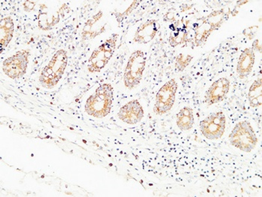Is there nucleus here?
<instances>
[{"label": "nucleus", "mask_w": 262, "mask_h": 197, "mask_svg": "<svg viewBox=\"0 0 262 197\" xmlns=\"http://www.w3.org/2000/svg\"><path fill=\"white\" fill-rule=\"evenodd\" d=\"M103 11H99L85 23L82 30L83 41H92L106 32V24L103 22Z\"/></svg>", "instance_id": "ddd939ff"}, {"label": "nucleus", "mask_w": 262, "mask_h": 197, "mask_svg": "<svg viewBox=\"0 0 262 197\" xmlns=\"http://www.w3.org/2000/svg\"><path fill=\"white\" fill-rule=\"evenodd\" d=\"M14 33V23L11 16L2 19L0 23V43L1 52L6 48L13 39Z\"/></svg>", "instance_id": "dca6fc26"}, {"label": "nucleus", "mask_w": 262, "mask_h": 197, "mask_svg": "<svg viewBox=\"0 0 262 197\" xmlns=\"http://www.w3.org/2000/svg\"><path fill=\"white\" fill-rule=\"evenodd\" d=\"M249 104L252 108H258L262 104V79L257 78L250 85L248 92Z\"/></svg>", "instance_id": "a211bd4d"}, {"label": "nucleus", "mask_w": 262, "mask_h": 197, "mask_svg": "<svg viewBox=\"0 0 262 197\" xmlns=\"http://www.w3.org/2000/svg\"><path fill=\"white\" fill-rule=\"evenodd\" d=\"M35 6H36V3L32 1H25L24 4H23L24 11H27V12H31V11H34Z\"/></svg>", "instance_id": "5701e85b"}, {"label": "nucleus", "mask_w": 262, "mask_h": 197, "mask_svg": "<svg viewBox=\"0 0 262 197\" xmlns=\"http://www.w3.org/2000/svg\"><path fill=\"white\" fill-rule=\"evenodd\" d=\"M38 17V28L43 31L51 30L56 24H59L61 17H64V11L68 9V6L64 3L57 9H48L45 5H43Z\"/></svg>", "instance_id": "9d476101"}, {"label": "nucleus", "mask_w": 262, "mask_h": 197, "mask_svg": "<svg viewBox=\"0 0 262 197\" xmlns=\"http://www.w3.org/2000/svg\"><path fill=\"white\" fill-rule=\"evenodd\" d=\"M69 63L67 51L60 49L56 51L50 62L42 69L39 78L40 85L47 90L55 88L60 82Z\"/></svg>", "instance_id": "f03ea898"}, {"label": "nucleus", "mask_w": 262, "mask_h": 197, "mask_svg": "<svg viewBox=\"0 0 262 197\" xmlns=\"http://www.w3.org/2000/svg\"><path fill=\"white\" fill-rule=\"evenodd\" d=\"M229 140L232 146L246 153L253 151L258 143L253 127L247 120L241 121L234 125Z\"/></svg>", "instance_id": "20e7f679"}, {"label": "nucleus", "mask_w": 262, "mask_h": 197, "mask_svg": "<svg viewBox=\"0 0 262 197\" xmlns=\"http://www.w3.org/2000/svg\"><path fill=\"white\" fill-rule=\"evenodd\" d=\"M119 35L113 33L96 49L94 50L89 58L87 69L92 74L100 73L109 64L117 48Z\"/></svg>", "instance_id": "7ed1b4c3"}, {"label": "nucleus", "mask_w": 262, "mask_h": 197, "mask_svg": "<svg viewBox=\"0 0 262 197\" xmlns=\"http://www.w3.org/2000/svg\"><path fill=\"white\" fill-rule=\"evenodd\" d=\"M179 84L176 79L172 78L162 85L155 97L153 111L158 116L167 114L172 109L176 100Z\"/></svg>", "instance_id": "6e6552de"}, {"label": "nucleus", "mask_w": 262, "mask_h": 197, "mask_svg": "<svg viewBox=\"0 0 262 197\" xmlns=\"http://www.w3.org/2000/svg\"><path fill=\"white\" fill-rule=\"evenodd\" d=\"M258 47H259L260 48H261V43H260V40L255 39V41L252 43V48L254 50V51H258Z\"/></svg>", "instance_id": "b1692460"}, {"label": "nucleus", "mask_w": 262, "mask_h": 197, "mask_svg": "<svg viewBox=\"0 0 262 197\" xmlns=\"http://www.w3.org/2000/svg\"><path fill=\"white\" fill-rule=\"evenodd\" d=\"M146 56L141 50L131 53L123 75L124 85L127 90H134L141 83L146 67Z\"/></svg>", "instance_id": "423d86ee"}, {"label": "nucleus", "mask_w": 262, "mask_h": 197, "mask_svg": "<svg viewBox=\"0 0 262 197\" xmlns=\"http://www.w3.org/2000/svg\"><path fill=\"white\" fill-rule=\"evenodd\" d=\"M30 55V50L23 49L9 56L2 65L3 73L12 80L24 77L27 72Z\"/></svg>", "instance_id": "0eeeda50"}, {"label": "nucleus", "mask_w": 262, "mask_h": 197, "mask_svg": "<svg viewBox=\"0 0 262 197\" xmlns=\"http://www.w3.org/2000/svg\"><path fill=\"white\" fill-rule=\"evenodd\" d=\"M192 60V56L191 55H185L184 53H181L176 57V64H174L176 70L178 72H184Z\"/></svg>", "instance_id": "aec40b11"}, {"label": "nucleus", "mask_w": 262, "mask_h": 197, "mask_svg": "<svg viewBox=\"0 0 262 197\" xmlns=\"http://www.w3.org/2000/svg\"><path fill=\"white\" fill-rule=\"evenodd\" d=\"M114 101V87L111 83L100 85L87 98L85 112L96 119H103L111 114Z\"/></svg>", "instance_id": "f257e3e1"}, {"label": "nucleus", "mask_w": 262, "mask_h": 197, "mask_svg": "<svg viewBox=\"0 0 262 197\" xmlns=\"http://www.w3.org/2000/svg\"><path fill=\"white\" fill-rule=\"evenodd\" d=\"M230 87V80L226 77H221L213 82L205 93V104L212 106L222 102L229 95Z\"/></svg>", "instance_id": "9b49d317"}, {"label": "nucleus", "mask_w": 262, "mask_h": 197, "mask_svg": "<svg viewBox=\"0 0 262 197\" xmlns=\"http://www.w3.org/2000/svg\"><path fill=\"white\" fill-rule=\"evenodd\" d=\"M200 132L208 140L221 138L226 127V115L222 111L208 115L200 122Z\"/></svg>", "instance_id": "1a4fd4ad"}, {"label": "nucleus", "mask_w": 262, "mask_h": 197, "mask_svg": "<svg viewBox=\"0 0 262 197\" xmlns=\"http://www.w3.org/2000/svg\"><path fill=\"white\" fill-rule=\"evenodd\" d=\"M144 116L145 112L143 107L137 99L132 100L123 105L118 113V117L121 122L130 125L140 123Z\"/></svg>", "instance_id": "f8f14e48"}, {"label": "nucleus", "mask_w": 262, "mask_h": 197, "mask_svg": "<svg viewBox=\"0 0 262 197\" xmlns=\"http://www.w3.org/2000/svg\"><path fill=\"white\" fill-rule=\"evenodd\" d=\"M255 62V51L252 48H247L242 51L237 60L236 72L240 79H245L250 75Z\"/></svg>", "instance_id": "2eb2a0df"}, {"label": "nucleus", "mask_w": 262, "mask_h": 197, "mask_svg": "<svg viewBox=\"0 0 262 197\" xmlns=\"http://www.w3.org/2000/svg\"><path fill=\"white\" fill-rule=\"evenodd\" d=\"M230 11L226 12L225 9L215 10L204 17L202 22L195 30L194 43L196 47L203 46L213 32L219 30L223 24L229 18Z\"/></svg>", "instance_id": "39448f33"}, {"label": "nucleus", "mask_w": 262, "mask_h": 197, "mask_svg": "<svg viewBox=\"0 0 262 197\" xmlns=\"http://www.w3.org/2000/svg\"><path fill=\"white\" fill-rule=\"evenodd\" d=\"M140 1H134L133 2L132 4L130 5V7L127 9L125 11L122 13V14H119V18L117 19L118 22H121V20H124V17L128 16L130 13H132L134 11V9L137 7V6L140 5Z\"/></svg>", "instance_id": "412c9836"}, {"label": "nucleus", "mask_w": 262, "mask_h": 197, "mask_svg": "<svg viewBox=\"0 0 262 197\" xmlns=\"http://www.w3.org/2000/svg\"><path fill=\"white\" fill-rule=\"evenodd\" d=\"M193 110L190 106H184L176 116V125L182 132H188L193 127Z\"/></svg>", "instance_id": "f3484780"}, {"label": "nucleus", "mask_w": 262, "mask_h": 197, "mask_svg": "<svg viewBox=\"0 0 262 197\" xmlns=\"http://www.w3.org/2000/svg\"><path fill=\"white\" fill-rule=\"evenodd\" d=\"M159 30V24L155 19L142 22L136 30L134 35L135 43L146 45L151 42L156 36Z\"/></svg>", "instance_id": "4468645a"}, {"label": "nucleus", "mask_w": 262, "mask_h": 197, "mask_svg": "<svg viewBox=\"0 0 262 197\" xmlns=\"http://www.w3.org/2000/svg\"><path fill=\"white\" fill-rule=\"evenodd\" d=\"M258 26H254V27H248V28L245 29L243 32V34L247 37L249 40L253 39L255 37V34L258 31Z\"/></svg>", "instance_id": "4be33fe9"}, {"label": "nucleus", "mask_w": 262, "mask_h": 197, "mask_svg": "<svg viewBox=\"0 0 262 197\" xmlns=\"http://www.w3.org/2000/svg\"><path fill=\"white\" fill-rule=\"evenodd\" d=\"M187 41V32L185 29L178 28L176 31L171 32L169 38V45L172 48L185 43Z\"/></svg>", "instance_id": "6ab92c4d"}]
</instances>
